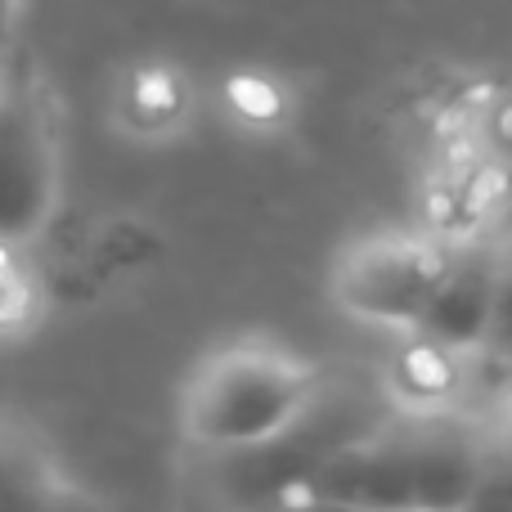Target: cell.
<instances>
[{"mask_svg": "<svg viewBox=\"0 0 512 512\" xmlns=\"http://www.w3.org/2000/svg\"><path fill=\"white\" fill-rule=\"evenodd\" d=\"M486 459V445L463 418H387L328 454L301 481V499L355 508H472Z\"/></svg>", "mask_w": 512, "mask_h": 512, "instance_id": "cell-1", "label": "cell"}, {"mask_svg": "<svg viewBox=\"0 0 512 512\" xmlns=\"http://www.w3.org/2000/svg\"><path fill=\"white\" fill-rule=\"evenodd\" d=\"M319 378L274 346H230L198 369L185 396V432L212 454L265 445L310 405Z\"/></svg>", "mask_w": 512, "mask_h": 512, "instance_id": "cell-2", "label": "cell"}, {"mask_svg": "<svg viewBox=\"0 0 512 512\" xmlns=\"http://www.w3.org/2000/svg\"><path fill=\"white\" fill-rule=\"evenodd\" d=\"M59 153L32 81H0V243H27L54 212Z\"/></svg>", "mask_w": 512, "mask_h": 512, "instance_id": "cell-3", "label": "cell"}, {"mask_svg": "<svg viewBox=\"0 0 512 512\" xmlns=\"http://www.w3.org/2000/svg\"><path fill=\"white\" fill-rule=\"evenodd\" d=\"M445 270V252H436L423 239L382 234L342 256L333 274V292L351 315L373 324L414 328L432 301Z\"/></svg>", "mask_w": 512, "mask_h": 512, "instance_id": "cell-4", "label": "cell"}, {"mask_svg": "<svg viewBox=\"0 0 512 512\" xmlns=\"http://www.w3.org/2000/svg\"><path fill=\"white\" fill-rule=\"evenodd\" d=\"M495 256L499 252H459L445 256L441 283L427 301L414 333H423L441 351L486 346L490 315H495Z\"/></svg>", "mask_w": 512, "mask_h": 512, "instance_id": "cell-5", "label": "cell"}, {"mask_svg": "<svg viewBox=\"0 0 512 512\" xmlns=\"http://www.w3.org/2000/svg\"><path fill=\"white\" fill-rule=\"evenodd\" d=\"M72 495L59 472L23 441L0 436V508H63Z\"/></svg>", "mask_w": 512, "mask_h": 512, "instance_id": "cell-6", "label": "cell"}, {"mask_svg": "<svg viewBox=\"0 0 512 512\" xmlns=\"http://www.w3.org/2000/svg\"><path fill=\"white\" fill-rule=\"evenodd\" d=\"M185 108V86L167 68H144L131 81V113L140 126H167Z\"/></svg>", "mask_w": 512, "mask_h": 512, "instance_id": "cell-7", "label": "cell"}, {"mask_svg": "<svg viewBox=\"0 0 512 512\" xmlns=\"http://www.w3.org/2000/svg\"><path fill=\"white\" fill-rule=\"evenodd\" d=\"M486 346L499 355H512V243L495 256V315H490Z\"/></svg>", "mask_w": 512, "mask_h": 512, "instance_id": "cell-8", "label": "cell"}, {"mask_svg": "<svg viewBox=\"0 0 512 512\" xmlns=\"http://www.w3.org/2000/svg\"><path fill=\"white\" fill-rule=\"evenodd\" d=\"M14 248L18 243H0V328L18 324V319L32 310V283L23 279V270H18L14 261H9Z\"/></svg>", "mask_w": 512, "mask_h": 512, "instance_id": "cell-9", "label": "cell"}, {"mask_svg": "<svg viewBox=\"0 0 512 512\" xmlns=\"http://www.w3.org/2000/svg\"><path fill=\"white\" fill-rule=\"evenodd\" d=\"M14 23H18V0H0V45L9 41Z\"/></svg>", "mask_w": 512, "mask_h": 512, "instance_id": "cell-10", "label": "cell"}, {"mask_svg": "<svg viewBox=\"0 0 512 512\" xmlns=\"http://www.w3.org/2000/svg\"><path fill=\"white\" fill-rule=\"evenodd\" d=\"M504 454L512 459V414H508V432H504Z\"/></svg>", "mask_w": 512, "mask_h": 512, "instance_id": "cell-11", "label": "cell"}]
</instances>
